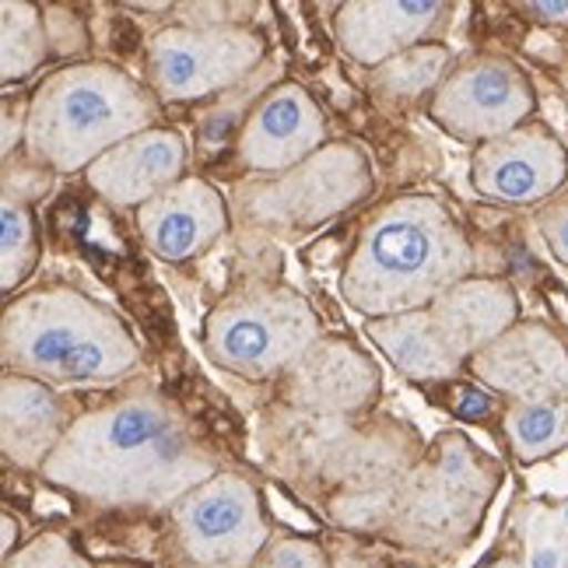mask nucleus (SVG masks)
<instances>
[{
	"label": "nucleus",
	"mask_w": 568,
	"mask_h": 568,
	"mask_svg": "<svg viewBox=\"0 0 568 568\" xmlns=\"http://www.w3.org/2000/svg\"><path fill=\"white\" fill-rule=\"evenodd\" d=\"M320 316L292 284H246L222 298L204 323V347L217 368L243 379H274L320 341Z\"/></svg>",
	"instance_id": "39448f33"
},
{
	"label": "nucleus",
	"mask_w": 568,
	"mask_h": 568,
	"mask_svg": "<svg viewBox=\"0 0 568 568\" xmlns=\"http://www.w3.org/2000/svg\"><path fill=\"white\" fill-rule=\"evenodd\" d=\"M488 410H491V397L485 389H477L474 383H456L453 414H460L467 422H480V418H488Z\"/></svg>",
	"instance_id": "cd10ccee"
},
{
	"label": "nucleus",
	"mask_w": 568,
	"mask_h": 568,
	"mask_svg": "<svg viewBox=\"0 0 568 568\" xmlns=\"http://www.w3.org/2000/svg\"><path fill=\"white\" fill-rule=\"evenodd\" d=\"M180 540L196 565L239 568L250 565L267 544L260 495L243 474H214L193 488L176 509Z\"/></svg>",
	"instance_id": "9d476101"
},
{
	"label": "nucleus",
	"mask_w": 568,
	"mask_h": 568,
	"mask_svg": "<svg viewBox=\"0 0 568 568\" xmlns=\"http://www.w3.org/2000/svg\"><path fill=\"white\" fill-rule=\"evenodd\" d=\"M264 568H326L320 548L313 544H302V540H284L267 555Z\"/></svg>",
	"instance_id": "bb28decb"
},
{
	"label": "nucleus",
	"mask_w": 568,
	"mask_h": 568,
	"mask_svg": "<svg viewBox=\"0 0 568 568\" xmlns=\"http://www.w3.org/2000/svg\"><path fill=\"white\" fill-rule=\"evenodd\" d=\"M39 256L42 243L32 207L4 193V204H0V292L14 295L36 274Z\"/></svg>",
	"instance_id": "5701e85b"
},
{
	"label": "nucleus",
	"mask_w": 568,
	"mask_h": 568,
	"mask_svg": "<svg viewBox=\"0 0 568 568\" xmlns=\"http://www.w3.org/2000/svg\"><path fill=\"white\" fill-rule=\"evenodd\" d=\"M534 109V81L516 60L501 53H474L456 63L432 92L428 116L449 138L480 148L530 123Z\"/></svg>",
	"instance_id": "6e6552de"
},
{
	"label": "nucleus",
	"mask_w": 568,
	"mask_h": 568,
	"mask_svg": "<svg viewBox=\"0 0 568 568\" xmlns=\"http://www.w3.org/2000/svg\"><path fill=\"white\" fill-rule=\"evenodd\" d=\"M214 474V449L180 410L151 397L81 414L42 464L50 485L102 506H169Z\"/></svg>",
	"instance_id": "f257e3e1"
},
{
	"label": "nucleus",
	"mask_w": 568,
	"mask_h": 568,
	"mask_svg": "<svg viewBox=\"0 0 568 568\" xmlns=\"http://www.w3.org/2000/svg\"><path fill=\"white\" fill-rule=\"evenodd\" d=\"M11 540H14V519L4 513V555L11 558Z\"/></svg>",
	"instance_id": "2f4dec72"
},
{
	"label": "nucleus",
	"mask_w": 568,
	"mask_h": 568,
	"mask_svg": "<svg viewBox=\"0 0 568 568\" xmlns=\"http://www.w3.org/2000/svg\"><path fill=\"white\" fill-rule=\"evenodd\" d=\"M498 488V464L464 435H443L428 460L407 480V527L432 537H464L477 527L491 491Z\"/></svg>",
	"instance_id": "1a4fd4ad"
},
{
	"label": "nucleus",
	"mask_w": 568,
	"mask_h": 568,
	"mask_svg": "<svg viewBox=\"0 0 568 568\" xmlns=\"http://www.w3.org/2000/svg\"><path fill=\"white\" fill-rule=\"evenodd\" d=\"M449 71H453V53L443 42H422V47H414L383 63V68H376L373 84L376 92L389 99H414L428 89H439Z\"/></svg>",
	"instance_id": "b1692460"
},
{
	"label": "nucleus",
	"mask_w": 568,
	"mask_h": 568,
	"mask_svg": "<svg viewBox=\"0 0 568 568\" xmlns=\"http://www.w3.org/2000/svg\"><path fill=\"white\" fill-rule=\"evenodd\" d=\"M428 313L449 352L467 365L519 323V298L506 277L470 274L435 298Z\"/></svg>",
	"instance_id": "a211bd4d"
},
{
	"label": "nucleus",
	"mask_w": 568,
	"mask_h": 568,
	"mask_svg": "<svg viewBox=\"0 0 568 568\" xmlns=\"http://www.w3.org/2000/svg\"><path fill=\"white\" fill-rule=\"evenodd\" d=\"M516 460L537 464L568 449V397L548 404H516L501 418Z\"/></svg>",
	"instance_id": "412c9836"
},
{
	"label": "nucleus",
	"mask_w": 568,
	"mask_h": 568,
	"mask_svg": "<svg viewBox=\"0 0 568 568\" xmlns=\"http://www.w3.org/2000/svg\"><path fill=\"white\" fill-rule=\"evenodd\" d=\"M225 232V196L201 176L180 180L138 211V235L151 253L169 260V264H186V260L204 256Z\"/></svg>",
	"instance_id": "dca6fc26"
},
{
	"label": "nucleus",
	"mask_w": 568,
	"mask_h": 568,
	"mask_svg": "<svg viewBox=\"0 0 568 568\" xmlns=\"http://www.w3.org/2000/svg\"><path fill=\"white\" fill-rule=\"evenodd\" d=\"M534 568H558V551H537Z\"/></svg>",
	"instance_id": "7c9ffc66"
},
{
	"label": "nucleus",
	"mask_w": 568,
	"mask_h": 568,
	"mask_svg": "<svg viewBox=\"0 0 568 568\" xmlns=\"http://www.w3.org/2000/svg\"><path fill=\"white\" fill-rule=\"evenodd\" d=\"M4 368L53 389L116 386L141 365L130 326L68 284H50L4 305L0 323Z\"/></svg>",
	"instance_id": "7ed1b4c3"
},
{
	"label": "nucleus",
	"mask_w": 568,
	"mask_h": 568,
	"mask_svg": "<svg viewBox=\"0 0 568 568\" xmlns=\"http://www.w3.org/2000/svg\"><path fill=\"white\" fill-rule=\"evenodd\" d=\"M376 190L373 165L365 148L352 141H331L302 165L250 183L239 193V211L253 225L310 232L334 217L355 211Z\"/></svg>",
	"instance_id": "0eeeda50"
},
{
	"label": "nucleus",
	"mask_w": 568,
	"mask_h": 568,
	"mask_svg": "<svg viewBox=\"0 0 568 568\" xmlns=\"http://www.w3.org/2000/svg\"><path fill=\"white\" fill-rule=\"evenodd\" d=\"M474 274V246L456 214L428 193H400L365 217L341 295L365 320L432 310L456 281Z\"/></svg>",
	"instance_id": "f03ea898"
},
{
	"label": "nucleus",
	"mask_w": 568,
	"mask_h": 568,
	"mask_svg": "<svg viewBox=\"0 0 568 568\" xmlns=\"http://www.w3.org/2000/svg\"><path fill=\"white\" fill-rule=\"evenodd\" d=\"M568 180V148L551 126L523 123L474 148L470 186L495 204H548Z\"/></svg>",
	"instance_id": "f8f14e48"
},
{
	"label": "nucleus",
	"mask_w": 568,
	"mask_h": 568,
	"mask_svg": "<svg viewBox=\"0 0 568 568\" xmlns=\"http://www.w3.org/2000/svg\"><path fill=\"white\" fill-rule=\"evenodd\" d=\"M74 418L60 393L39 379L4 373L0 383V453L21 470H42Z\"/></svg>",
	"instance_id": "6ab92c4d"
},
{
	"label": "nucleus",
	"mask_w": 568,
	"mask_h": 568,
	"mask_svg": "<svg viewBox=\"0 0 568 568\" xmlns=\"http://www.w3.org/2000/svg\"><path fill=\"white\" fill-rule=\"evenodd\" d=\"M18 138L26 141V126H18ZM14 151V116H11V105H4V159Z\"/></svg>",
	"instance_id": "c756f323"
},
{
	"label": "nucleus",
	"mask_w": 568,
	"mask_h": 568,
	"mask_svg": "<svg viewBox=\"0 0 568 568\" xmlns=\"http://www.w3.org/2000/svg\"><path fill=\"white\" fill-rule=\"evenodd\" d=\"M519 11L540 26H568V0H527V4H519Z\"/></svg>",
	"instance_id": "c85d7f7f"
},
{
	"label": "nucleus",
	"mask_w": 568,
	"mask_h": 568,
	"mask_svg": "<svg viewBox=\"0 0 568 568\" xmlns=\"http://www.w3.org/2000/svg\"><path fill=\"white\" fill-rule=\"evenodd\" d=\"M267 57V36L246 21H180L148 39V89L159 102H201L243 84Z\"/></svg>",
	"instance_id": "423d86ee"
},
{
	"label": "nucleus",
	"mask_w": 568,
	"mask_h": 568,
	"mask_svg": "<svg viewBox=\"0 0 568 568\" xmlns=\"http://www.w3.org/2000/svg\"><path fill=\"white\" fill-rule=\"evenodd\" d=\"M4 568H92L78 555V548L60 534H39L18 555L4 561Z\"/></svg>",
	"instance_id": "393cba45"
},
{
	"label": "nucleus",
	"mask_w": 568,
	"mask_h": 568,
	"mask_svg": "<svg viewBox=\"0 0 568 568\" xmlns=\"http://www.w3.org/2000/svg\"><path fill=\"white\" fill-rule=\"evenodd\" d=\"M537 229L544 235V243L555 253V260L568 267V193H558L555 201H548L537 214Z\"/></svg>",
	"instance_id": "a878e982"
},
{
	"label": "nucleus",
	"mask_w": 568,
	"mask_h": 568,
	"mask_svg": "<svg viewBox=\"0 0 568 568\" xmlns=\"http://www.w3.org/2000/svg\"><path fill=\"white\" fill-rule=\"evenodd\" d=\"M47 21L29 0L0 4V78L14 84L47 63Z\"/></svg>",
	"instance_id": "4be33fe9"
},
{
	"label": "nucleus",
	"mask_w": 568,
	"mask_h": 568,
	"mask_svg": "<svg viewBox=\"0 0 568 568\" xmlns=\"http://www.w3.org/2000/svg\"><path fill=\"white\" fill-rule=\"evenodd\" d=\"M379 393V365L344 337H320L284 373V397L310 414H358L373 407Z\"/></svg>",
	"instance_id": "4468645a"
},
{
	"label": "nucleus",
	"mask_w": 568,
	"mask_h": 568,
	"mask_svg": "<svg viewBox=\"0 0 568 568\" xmlns=\"http://www.w3.org/2000/svg\"><path fill=\"white\" fill-rule=\"evenodd\" d=\"M368 337L383 347L386 362L414 383H449L467 373V365L449 352L428 310L368 320Z\"/></svg>",
	"instance_id": "aec40b11"
},
{
	"label": "nucleus",
	"mask_w": 568,
	"mask_h": 568,
	"mask_svg": "<svg viewBox=\"0 0 568 568\" xmlns=\"http://www.w3.org/2000/svg\"><path fill=\"white\" fill-rule=\"evenodd\" d=\"M467 373L498 397L548 404L568 397V344L548 323L519 320L509 334L467 362Z\"/></svg>",
	"instance_id": "ddd939ff"
},
{
	"label": "nucleus",
	"mask_w": 568,
	"mask_h": 568,
	"mask_svg": "<svg viewBox=\"0 0 568 568\" xmlns=\"http://www.w3.org/2000/svg\"><path fill=\"white\" fill-rule=\"evenodd\" d=\"M186 162H190V148L180 130L151 126L144 134L105 151L84 172V180H89L95 196H102L109 207L141 211L162 190L186 180Z\"/></svg>",
	"instance_id": "2eb2a0df"
},
{
	"label": "nucleus",
	"mask_w": 568,
	"mask_h": 568,
	"mask_svg": "<svg viewBox=\"0 0 568 568\" xmlns=\"http://www.w3.org/2000/svg\"><path fill=\"white\" fill-rule=\"evenodd\" d=\"M443 0H347L334 11V39L365 68H383L422 42L446 21Z\"/></svg>",
	"instance_id": "f3484780"
},
{
	"label": "nucleus",
	"mask_w": 568,
	"mask_h": 568,
	"mask_svg": "<svg viewBox=\"0 0 568 568\" xmlns=\"http://www.w3.org/2000/svg\"><path fill=\"white\" fill-rule=\"evenodd\" d=\"M326 116L298 81H277L253 102L235 134V159L256 176H281L326 148Z\"/></svg>",
	"instance_id": "9b49d317"
},
{
	"label": "nucleus",
	"mask_w": 568,
	"mask_h": 568,
	"mask_svg": "<svg viewBox=\"0 0 568 568\" xmlns=\"http://www.w3.org/2000/svg\"><path fill=\"white\" fill-rule=\"evenodd\" d=\"M162 102L116 63L81 60L47 74L26 109V151L53 172H89L105 151L159 126Z\"/></svg>",
	"instance_id": "20e7f679"
}]
</instances>
